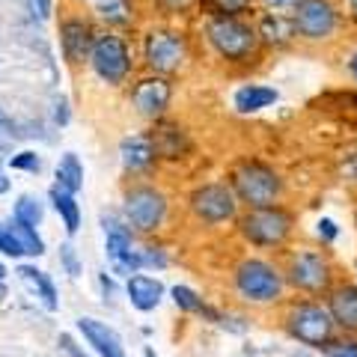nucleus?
<instances>
[{"mask_svg": "<svg viewBox=\"0 0 357 357\" xmlns=\"http://www.w3.org/2000/svg\"><path fill=\"white\" fill-rule=\"evenodd\" d=\"M13 167H18V170H33V173H36V170H39V158H36L33 152H21L18 158L13 161Z\"/></svg>", "mask_w": 357, "mask_h": 357, "instance_id": "473e14b6", "label": "nucleus"}, {"mask_svg": "<svg viewBox=\"0 0 357 357\" xmlns=\"http://www.w3.org/2000/svg\"><path fill=\"white\" fill-rule=\"evenodd\" d=\"M93 66L96 72L110 84H119L128 75V51L116 36H102L93 45Z\"/></svg>", "mask_w": 357, "mask_h": 357, "instance_id": "9d476101", "label": "nucleus"}, {"mask_svg": "<svg viewBox=\"0 0 357 357\" xmlns=\"http://www.w3.org/2000/svg\"><path fill=\"white\" fill-rule=\"evenodd\" d=\"M232 191H236L238 203H244L248 208L274 206L283 194V178L268 164L241 161V164H236V170H232Z\"/></svg>", "mask_w": 357, "mask_h": 357, "instance_id": "20e7f679", "label": "nucleus"}, {"mask_svg": "<svg viewBox=\"0 0 357 357\" xmlns=\"http://www.w3.org/2000/svg\"><path fill=\"white\" fill-rule=\"evenodd\" d=\"M15 232V238L21 241V248H24V253H30V256H39V253H45V248H42V238L36 236V227H27V223H21L18 218H15V227H9Z\"/></svg>", "mask_w": 357, "mask_h": 357, "instance_id": "a878e982", "label": "nucleus"}, {"mask_svg": "<svg viewBox=\"0 0 357 357\" xmlns=\"http://www.w3.org/2000/svg\"><path fill=\"white\" fill-rule=\"evenodd\" d=\"M191 211L203 223H211V227H215V223H227V220L236 218L238 197L232 191V185L208 182L191 194Z\"/></svg>", "mask_w": 357, "mask_h": 357, "instance_id": "0eeeda50", "label": "nucleus"}, {"mask_svg": "<svg viewBox=\"0 0 357 357\" xmlns=\"http://www.w3.org/2000/svg\"><path fill=\"white\" fill-rule=\"evenodd\" d=\"M6 188H9V182H6L3 176H0V191H6Z\"/></svg>", "mask_w": 357, "mask_h": 357, "instance_id": "4c0bfd02", "label": "nucleus"}, {"mask_svg": "<svg viewBox=\"0 0 357 357\" xmlns=\"http://www.w3.org/2000/svg\"><path fill=\"white\" fill-rule=\"evenodd\" d=\"M63 259H66V265H69V274L75 277V274H77V262H75V253H72V248H63Z\"/></svg>", "mask_w": 357, "mask_h": 357, "instance_id": "72a5a7b5", "label": "nucleus"}, {"mask_svg": "<svg viewBox=\"0 0 357 357\" xmlns=\"http://www.w3.org/2000/svg\"><path fill=\"white\" fill-rule=\"evenodd\" d=\"M185 60V42L176 33H149L146 39V63L158 72H173Z\"/></svg>", "mask_w": 357, "mask_h": 357, "instance_id": "9b49d317", "label": "nucleus"}, {"mask_svg": "<svg viewBox=\"0 0 357 357\" xmlns=\"http://www.w3.org/2000/svg\"><path fill=\"white\" fill-rule=\"evenodd\" d=\"M354 274H357V262H354Z\"/></svg>", "mask_w": 357, "mask_h": 357, "instance_id": "79ce46f5", "label": "nucleus"}, {"mask_svg": "<svg viewBox=\"0 0 357 357\" xmlns=\"http://www.w3.org/2000/svg\"><path fill=\"white\" fill-rule=\"evenodd\" d=\"M155 146L149 137H131L122 143V164H126V170L137 173V170H146V167L155 161Z\"/></svg>", "mask_w": 357, "mask_h": 357, "instance_id": "a211bd4d", "label": "nucleus"}, {"mask_svg": "<svg viewBox=\"0 0 357 357\" xmlns=\"http://www.w3.org/2000/svg\"><path fill=\"white\" fill-rule=\"evenodd\" d=\"M105 236H107V256L119 274H134L143 265V256L131 250V236L126 227L116 220H105Z\"/></svg>", "mask_w": 357, "mask_h": 357, "instance_id": "f8f14e48", "label": "nucleus"}, {"mask_svg": "<svg viewBox=\"0 0 357 357\" xmlns=\"http://www.w3.org/2000/svg\"><path fill=\"white\" fill-rule=\"evenodd\" d=\"M98 13H102V18L110 21V24H126L128 3L126 0H102V3H98Z\"/></svg>", "mask_w": 357, "mask_h": 357, "instance_id": "c85d7f7f", "label": "nucleus"}, {"mask_svg": "<svg viewBox=\"0 0 357 357\" xmlns=\"http://www.w3.org/2000/svg\"><path fill=\"white\" fill-rule=\"evenodd\" d=\"M51 203H54V208L60 211V218H63V223H66V232H69V236H75L77 227H81V208H77L75 197L66 191V188L54 185V188H51Z\"/></svg>", "mask_w": 357, "mask_h": 357, "instance_id": "412c9836", "label": "nucleus"}, {"mask_svg": "<svg viewBox=\"0 0 357 357\" xmlns=\"http://www.w3.org/2000/svg\"><path fill=\"white\" fill-rule=\"evenodd\" d=\"M152 146L164 158H178L188 149V140L176 126H158V131L152 134Z\"/></svg>", "mask_w": 357, "mask_h": 357, "instance_id": "aec40b11", "label": "nucleus"}, {"mask_svg": "<svg viewBox=\"0 0 357 357\" xmlns=\"http://www.w3.org/2000/svg\"><path fill=\"white\" fill-rule=\"evenodd\" d=\"M316 236H319V241L325 244H333L340 238V227H337V220H331V218H321L319 223H316Z\"/></svg>", "mask_w": 357, "mask_h": 357, "instance_id": "7c9ffc66", "label": "nucleus"}, {"mask_svg": "<svg viewBox=\"0 0 357 357\" xmlns=\"http://www.w3.org/2000/svg\"><path fill=\"white\" fill-rule=\"evenodd\" d=\"M164 215H167V199L155 188H134L126 197V218L134 229L152 232L155 227H161Z\"/></svg>", "mask_w": 357, "mask_h": 357, "instance_id": "6e6552de", "label": "nucleus"}, {"mask_svg": "<svg viewBox=\"0 0 357 357\" xmlns=\"http://www.w3.org/2000/svg\"><path fill=\"white\" fill-rule=\"evenodd\" d=\"M286 331L295 342L321 351L337 337V321H333L328 304H319V301H295L286 312Z\"/></svg>", "mask_w": 357, "mask_h": 357, "instance_id": "7ed1b4c3", "label": "nucleus"}, {"mask_svg": "<svg viewBox=\"0 0 357 357\" xmlns=\"http://www.w3.org/2000/svg\"><path fill=\"white\" fill-rule=\"evenodd\" d=\"M3 277H6V268H3V262H0V280H3Z\"/></svg>", "mask_w": 357, "mask_h": 357, "instance_id": "58836bf2", "label": "nucleus"}, {"mask_svg": "<svg viewBox=\"0 0 357 357\" xmlns=\"http://www.w3.org/2000/svg\"><path fill=\"white\" fill-rule=\"evenodd\" d=\"M328 310L333 321H337V331L342 333H357V283H337L328 292Z\"/></svg>", "mask_w": 357, "mask_h": 357, "instance_id": "ddd939ff", "label": "nucleus"}, {"mask_svg": "<svg viewBox=\"0 0 357 357\" xmlns=\"http://www.w3.org/2000/svg\"><path fill=\"white\" fill-rule=\"evenodd\" d=\"M268 6H274V9H283V6H295V3H301V0H265Z\"/></svg>", "mask_w": 357, "mask_h": 357, "instance_id": "c9c22d12", "label": "nucleus"}, {"mask_svg": "<svg viewBox=\"0 0 357 357\" xmlns=\"http://www.w3.org/2000/svg\"><path fill=\"white\" fill-rule=\"evenodd\" d=\"M232 280H236V292L241 301H248V304H256V307H268V304H277V301H283L286 295V274L277 268L274 262L268 259H250L238 262L236 274H232Z\"/></svg>", "mask_w": 357, "mask_h": 357, "instance_id": "f257e3e1", "label": "nucleus"}, {"mask_svg": "<svg viewBox=\"0 0 357 357\" xmlns=\"http://www.w3.org/2000/svg\"><path fill=\"white\" fill-rule=\"evenodd\" d=\"M286 283L304 295H328L333 289V265L325 250H295L286 259Z\"/></svg>", "mask_w": 357, "mask_h": 357, "instance_id": "39448f33", "label": "nucleus"}, {"mask_svg": "<svg viewBox=\"0 0 357 357\" xmlns=\"http://www.w3.org/2000/svg\"><path fill=\"white\" fill-rule=\"evenodd\" d=\"M208 39H211V45H215V51L220 54V57H227L232 63L248 60L256 51V42H259V36H256L248 24H241V21H236L232 15H220V18L211 21Z\"/></svg>", "mask_w": 357, "mask_h": 357, "instance_id": "423d86ee", "label": "nucleus"}, {"mask_svg": "<svg viewBox=\"0 0 357 357\" xmlns=\"http://www.w3.org/2000/svg\"><path fill=\"white\" fill-rule=\"evenodd\" d=\"M93 45H96L93 33H89V27L84 21H69V24H63V51L72 63L84 60L86 54L93 51Z\"/></svg>", "mask_w": 357, "mask_h": 357, "instance_id": "f3484780", "label": "nucleus"}, {"mask_svg": "<svg viewBox=\"0 0 357 357\" xmlns=\"http://www.w3.org/2000/svg\"><path fill=\"white\" fill-rule=\"evenodd\" d=\"M0 250L9 253V256L24 253V248H21V241L15 238V232H13V229H0Z\"/></svg>", "mask_w": 357, "mask_h": 357, "instance_id": "2f4dec72", "label": "nucleus"}, {"mask_svg": "<svg viewBox=\"0 0 357 357\" xmlns=\"http://www.w3.org/2000/svg\"><path fill=\"white\" fill-rule=\"evenodd\" d=\"M18 274H21V280H24L33 292H39L42 295V301H45V307L48 310H54L57 307V292H54V286H51V280L45 277L42 271H36V268H18Z\"/></svg>", "mask_w": 357, "mask_h": 357, "instance_id": "5701e85b", "label": "nucleus"}, {"mask_svg": "<svg viewBox=\"0 0 357 357\" xmlns=\"http://www.w3.org/2000/svg\"><path fill=\"white\" fill-rule=\"evenodd\" d=\"M211 13H220V15H236L241 9L250 6V0H206Z\"/></svg>", "mask_w": 357, "mask_h": 357, "instance_id": "c756f323", "label": "nucleus"}, {"mask_svg": "<svg viewBox=\"0 0 357 357\" xmlns=\"http://www.w3.org/2000/svg\"><path fill=\"white\" fill-rule=\"evenodd\" d=\"M161 298H164V286L155 280V277H146V274H137V277H131L128 280V301L137 310H155L161 304Z\"/></svg>", "mask_w": 357, "mask_h": 357, "instance_id": "dca6fc26", "label": "nucleus"}, {"mask_svg": "<svg viewBox=\"0 0 357 357\" xmlns=\"http://www.w3.org/2000/svg\"><path fill=\"white\" fill-rule=\"evenodd\" d=\"M325 357H357V340L351 333H342V337H333L325 349H321Z\"/></svg>", "mask_w": 357, "mask_h": 357, "instance_id": "bb28decb", "label": "nucleus"}, {"mask_svg": "<svg viewBox=\"0 0 357 357\" xmlns=\"http://www.w3.org/2000/svg\"><path fill=\"white\" fill-rule=\"evenodd\" d=\"M337 27V13L328 0H301L295 9V30L304 39H328Z\"/></svg>", "mask_w": 357, "mask_h": 357, "instance_id": "1a4fd4ad", "label": "nucleus"}, {"mask_svg": "<svg viewBox=\"0 0 357 357\" xmlns=\"http://www.w3.org/2000/svg\"><path fill=\"white\" fill-rule=\"evenodd\" d=\"M57 185L66 188L69 194L81 191V185H84V170H81V164H77L75 155H66L63 164L57 167Z\"/></svg>", "mask_w": 357, "mask_h": 357, "instance_id": "b1692460", "label": "nucleus"}, {"mask_svg": "<svg viewBox=\"0 0 357 357\" xmlns=\"http://www.w3.org/2000/svg\"><path fill=\"white\" fill-rule=\"evenodd\" d=\"M77 328L86 337V342L102 354V357H126V349H122V340L116 337V331H110L105 321L98 319H81Z\"/></svg>", "mask_w": 357, "mask_h": 357, "instance_id": "2eb2a0df", "label": "nucleus"}, {"mask_svg": "<svg viewBox=\"0 0 357 357\" xmlns=\"http://www.w3.org/2000/svg\"><path fill=\"white\" fill-rule=\"evenodd\" d=\"M15 218H18L21 223H27V227H39V220H42V206H39L33 197H21L18 206H15Z\"/></svg>", "mask_w": 357, "mask_h": 357, "instance_id": "cd10ccee", "label": "nucleus"}, {"mask_svg": "<svg viewBox=\"0 0 357 357\" xmlns=\"http://www.w3.org/2000/svg\"><path fill=\"white\" fill-rule=\"evenodd\" d=\"M295 229V215L280 203L274 206H259V208H248V215L238 220V232L241 238L253 244L259 250H277L289 241Z\"/></svg>", "mask_w": 357, "mask_h": 357, "instance_id": "f03ea898", "label": "nucleus"}, {"mask_svg": "<svg viewBox=\"0 0 357 357\" xmlns=\"http://www.w3.org/2000/svg\"><path fill=\"white\" fill-rule=\"evenodd\" d=\"M351 6H354V13H357V0H351Z\"/></svg>", "mask_w": 357, "mask_h": 357, "instance_id": "a19ab883", "label": "nucleus"}, {"mask_svg": "<svg viewBox=\"0 0 357 357\" xmlns=\"http://www.w3.org/2000/svg\"><path fill=\"white\" fill-rule=\"evenodd\" d=\"M173 301H176V307L178 310H185V312H203V316H208V319H218L215 312H211L206 304H203V298H199L194 289H188V286H173Z\"/></svg>", "mask_w": 357, "mask_h": 357, "instance_id": "393cba45", "label": "nucleus"}, {"mask_svg": "<svg viewBox=\"0 0 357 357\" xmlns=\"http://www.w3.org/2000/svg\"><path fill=\"white\" fill-rule=\"evenodd\" d=\"M259 36L265 39V42H271V45H283V42H289L295 36V18L289 21V18H283V15H268V18H262V27H259Z\"/></svg>", "mask_w": 357, "mask_h": 357, "instance_id": "4be33fe9", "label": "nucleus"}, {"mask_svg": "<svg viewBox=\"0 0 357 357\" xmlns=\"http://www.w3.org/2000/svg\"><path fill=\"white\" fill-rule=\"evenodd\" d=\"M274 102H277V89H271V86L250 84L236 93V107L241 114H256V110H262V107H271Z\"/></svg>", "mask_w": 357, "mask_h": 357, "instance_id": "6ab92c4d", "label": "nucleus"}, {"mask_svg": "<svg viewBox=\"0 0 357 357\" xmlns=\"http://www.w3.org/2000/svg\"><path fill=\"white\" fill-rule=\"evenodd\" d=\"M143 354H146V357H158V354H155L152 349H146V351H143Z\"/></svg>", "mask_w": 357, "mask_h": 357, "instance_id": "ea45409f", "label": "nucleus"}, {"mask_svg": "<svg viewBox=\"0 0 357 357\" xmlns=\"http://www.w3.org/2000/svg\"><path fill=\"white\" fill-rule=\"evenodd\" d=\"M33 3H36V13H39V18H48V13H51L48 0H33Z\"/></svg>", "mask_w": 357, "mask_h": 357, "instance_id": "f704fd0d", "label": "nucleus"}, {"mask_svg": "<svg viewBox=\"0 0 357 357\" xmlns=\"http://www.w3.org/2000/svg\"><path fill=\"white\" fill-rule=\"evenodd\" d=\"M170 102V84L164 77H146L134 89V105L143 116H158Z\"/></svg>", "mask_w": 357, "mask_h": 357, "instance_id": "4468645a", "label": "nucleus"}, {"mask_svg": "<svg viewBox=\"0 0 357 357\" xmlns=\"http://www.w3.org/2000/svg\"><path fill=\"white\" fill-rule=\"evenodd\" d=\"M349 69H351V75H354V81H357V54L351 57V63H349Z\"/></svg>", "mask_w": 357, "mask_h": 357, "instance_id": "e433bc0d", "label": "nucleus"}]
</instances>
